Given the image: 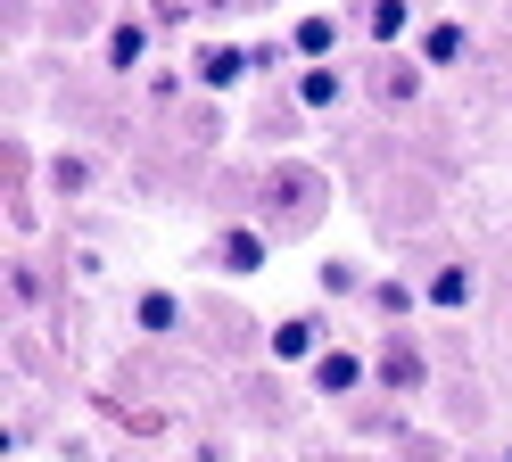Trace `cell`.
I'll return each instance as SVG.
<instances>
[{
    "instance_id": "cell-1",
    "label": "cell",
    "mask_w": 512,
    "mask_h": 462,
    "mask_svg": "<svg viewBox=\"0 0 512 462\" xmlns=\"http://www.w3.org/2000/svg\"><path fill=\"white\" fill-rule=\"evenodd\" d=\"M314 388H323V396H356L364 380H372V363L356 355V347H323V355H314V372H306Z\"/></svg>"
},
{
    "instance_id": "cell-2",
    "label": "cell",
    "mask_w": 512,
    "mask_h": 462,
    "mask_svg": "<svg viewBox=\"0 0 512 462\" xmlns=\"http://www.w3.org/2000/svg\"><path fill=\"white\" fill-rule=\"evenodd\" d=\"M265 256H273V240H265L256 223H232V231L215 240V264H223V273H265Z\"/></svg>"
},
{
    "instance_id": "cell-3",
    "label": "cell",
    "mask_w": 512,
    "mask_h": 462,
    "mask_svg": "<svg viewBox=\"0 0 512 462\" xmlns=\"http://www.w3.org/2000/svg\"><path fill=\"white\" fill-rule=\"evenodd\" d=\"M471 289H479V273H471V264H438V273H430V289H422V306L463 314V306H471Z\"/></svg>"
},
{
    "instance_id": "cell-4",
    "label": "cell",
    "mask_w": 512,
    "mask_h": 462,
    "mask_svg": "<svg viewBox=\"0 0 512 462\" xmlns=\"http://www.w3.org/2000/svg\"><path fill=\"white\" fill-rule=\"evenodd\" d=\"M372 380H380V388H405V396H413V388L430 380V363L413 355V347H397V339H389V347H380V363H372Z\"/></svg>"
},
{
    "instance_id": "cell-5",
    "label": "cell",
    "mask_w": 512,
    "mask_h": 462,
    "mask_svg": "<svg viewBox=\"0 0 512 462\" xmlns=\"http://www.w3.org/2000/svg\"><path fill=\"white\" fill-rule=\"evenodd\" d=\"M141 58H149V17H116L108 25V66H116V75H133Z\"/></svg>"
},
{
    "instance_id": "cell-6",
    "label": "cell",
    "mask_w": 512,
    "mask_h": 462,
    "mask_svg": "<svg viewBox=\"0 0 512 462\" xmlns=\"http://www.w3.org/2000/svg\"><path fill=\"white\" fill-rule=\"evenodd\" d=\"M413 50H422V66H463L471 33H463L455 17H438V25H430V33H422V42H413Z\"/></svg>"
},
{
    "instance_id": "cell-7",
    "label": "cell",
    "mask_w": 512,
    "mask_h": 462,
    "mask_svg": "<svg viewBox=\"0 0 512 462\" xmlns=\"http://www.w3.org/2000/svg\"><path fill=\"white\" fill-rule=\"evenodd\" d=\"M133 322L149 330V339H166V330L182 322V297H174V289H141V297H133Z\"/></svg>"
},
{
    "instance_id": "cell-8",
    "label": "cell",
    "mask_w": 512,
    "mask_h": 462,
    "mask_svg": "<svg viewBox=\"0 0 512 462\" xmlns=\"http://www.w3.org/2000/svg\"><path fill=\"white\" fill-rule=\"evenodd\" d=\"M290 50H298V58H331V50H339V17H323V9L298 17V25H290Z\"/></svg>"
},
{
    "instance_id": "cell-9",
    "label": "cell",
    "mask_w": 512,
    "mask_h": 462,
    "mask_svg": "<svg viewBox=\"0 0 512 462\" xmlns=\"http://www.w3.org/2000/svg\"><path fill=\"white\" fill-rule=\"evenodd\" d=\"M339 99H347V83H339V66H314V75L298 83V108H314V116H331Z\"/></svg>"
},
{
    "instance_id": "cell-10",
    "label": "cell",
    "mask_w": 512,
    "mask_h": 462,
    "mask_svg": "<svg viewBox=\"0 0 512 462\" xmlns=\"http://www.w3.org/2000/svg\"><path fill=\"white\" fill-rule=\"evenodd\" d=\"M248 75V50H199V83L207 91H232Z\"/></svg>"
},
{
    "instance_id": "cell-11",
    "label": "cell",
    "mask_w": 512,
    "mask_h": 462,
    "mask_svg": "<svg viewBox=\"0 0 512 462\" xmlns=\"http://www.w3.org/2000/svg\"><path fill=\"white\" fill-rule=\"evenodd\" d=\"M364 25H372V42H405V33H413V9H405V0H372Z\"/></svg>"
},
{
    "instance_id": "cell-12",
    "label": "cell",
    "mask_w": 512,
    "mask_h": 462,
    "mask_svg": "<svg viewBox=\"0 0 512 462\" xmlns=\"http://www.w3.org/2000/svg\"><path fill=\"white\" fill-rule=\"evenodd\" d=\"M273 355H281V363H306V372H314V322H281V330H273Z\"/></svg>"
},
{
    "instance_id": "cell-13",
    "label": "cell",
    "mask_w": 512,
    "mask_h": 462,
    "mask_svg": "<svg viewBox=\"0 0 512 462\" xmlns=\"http://www.w3.org/2000/svg\"><path fill=\"white\" fill-rule=\"evenodd\" d=\"M413 306H422V289H405V281H372V314H413Z\"/></svg>"
},
{
    "instance_id": "cell-14",
    "label": "cell",
    "mask_w": 512,
    "mask_h": 462,
    "mask_svg": "<svg viewBox=\"0 0 512 462\" xmlns=\"http://www.w3.org/2000/svg\"><path fill=\"white\" fill-rule=\"evenodd\" d=\"M50 182L67 190V198H83V190H91V165H83V157H58V165H50Z\"/></svg>"
},
{
    "instance_id": "cell-15",
    "label": "cell",
    "mask_w": 512,
    "mask_h": 462,
    "mask_svg": "<svg viewBox=\"0 0 512 462\" xmlns=\"http://www.w3.org/2000/svg\"><path fill=\"white\" fill-rule=\"evenodd\" d=\"M380 91H389V108H397V99H413V91H422V75H413V66H397V58H389V75H380Z\"/></svg>"
},
{
    "instance_id": "cell-16",
    "label": "cell",
    "mask_w": 512,
    "mask_h": 462,
    "mask_svg": "<svg viewBox=\"0 0 512 462\" xmlns=\"http://www.w3.org/2000/svg\"><path fill=\"white\" fill-rule=\"evenodd\" d=\"M323 289L331 297H356V264H323Z\"/></svg>"
},
{
    "instance_id": "cell-17",
    "label": "cell",
    "mask_w": 512,
    "mask_h": 462,
    "mask_svg": "<svg viewBox=\"0 0 512 462\" xmlns=\"http://www.w3.org/2000/svg\"><path fill=\"white\" fill-rule=\"evenodd\" d=\"M504 462H512V454H504Z\"/></svg>"
}]
</instances>
